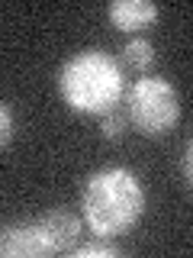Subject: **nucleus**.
Listing matches in <instances>:
<instances>
[{"mask_svg": "<svg viewBox=\"0 0 193 258\" xmlns=\"http://www.w3.org/2000/svg\"><path fill=\"white\" fill-rule=\"evenodd\" d=\"M180 171H183V181H187V187L193 190V139L187 142V149H183V158H180Z\"/></svg>", "mask_w": 193, "mask_h": 258, "instance_id": "11", "label": "nucleus"}, {"mask_svg": "<svg viewBox=\"0 0 193 258\" xmlns=\"http://www.w3.org/2000/svg\"><path fill=\"white\" fill-rule=\"evenodd\" d=\"M107 13L110 23L123 32H142L158 20V7L151 0H113Z\"/></svg>", "mask_w": 193, "mask_h": 258, "instance_id": "5", "label": "nucleus"}, {"mask_svg": "<svg viewBox=\"0 0 193 258\" xmlns=\"http://www.w3.org/2000/svg\"><path fill=\"white\" fill-rule=\"evenodd\" d=\"M119 58H123V64H126L129 71H135V75H145V71L155 64V45H151L148 39H142V36H132V39L123 45Z\"/></svg>", "mask_w": 193, "mask_h": 258, "instance_id": "7", "label": "nucleus"}, {"mask_svg": "<svg viewBox=\"0 0 193 258\" xmlns=\"http://www.w3.org/2000/svg\"><path fill=\"white\" fill-rule=\"evenodd\" d=\"M42 226L55 252H74L80 239V216H74L71 210H48L42 216Z\"/></svg>", "mask_w": 193, "mask_h": 258, "instance_id": "6", "label": "nucleus"}, {"mask_svg": "<svg viewBox=\"0 0 193 258\" xmlns=\"http://www.w3.org/2000/svg\"><path fill=\"white\" fill-rule=\"evenodd\" d=\"M100 133H103V139L107 142H119L126 136V129H129V123H132V119H129V110H126V103L123 107H110L107 113H100Z\"/></svg>", "mask_w": 193, "mask_h": 258, "instance_id": "8", "label": "nucleus"}, {"mask_svg": "<svg viewBox=\"0 0 193 258\" xmlns=\"http://www.w3.org/2000/svg\"><path fill=\"white\" fill-rule=\"evenodd\" d=\"M80 207H84V223L100 239H110L132 229L142 220L145 187L126 168H103V171H93L84 181Z\"/></svg>", "mask_w": 193, "mask_h": 258, "instance_id": "1", "label": "nucleus"}, {"mask_svg": "<svg viewBox=\"0 0 193 258\" xmlns=\"http://www.w3.org/2000/svg\"><path fill=\"white\" fill-rule=\"evenodd\" d=\"M0 255L4 258H42V255H55V248H52V242L45 236L42 220H36V223L4 226Z\"/></svg>", "mask_w": 193, "mask_h": 258, "instance_id": "4", "label": "nucleus"}, {"mask_svg": "<svg viewBox=\"0 0 193 258\" xmlns=\"http://www.w3.org/2000/svg\"><path fill=\"white\" fill-rule=\"evenodd\" d=\"M58 91L64 103H71L77 113H107L116 107L119 97L126 94L123 71L116 68V61L110 55L96 52H77L74 58H68L58 71Z\"/></svg>", "mask_w": 193, "mask_h": 258, "instance_id": "2", "label": "nucleus"}, {"mask_svg": "<svg viewBox=\"0 0 193 258\" xmlns=\"http://www.w3.org/2000/svg\"><path fill=\"white\" fill-rule=\"evenodd\" d=\"M74 255L77 258H116L123 252L113 242H87V245H74Z\"/></svg>", "mask_w": 193, "mask_h": 258, "instance_id": "9", "label": "nucleus"}, {"mask_svg": "<svg viewBox=\"0 0 193 258\" xmlns=\"http://www.w3.org/2000/svg\"><path fill=\"white\" fill-rule=\"evenodd\" d=\"M123 103L132 126L145 136H167L180 119V97L164 78H139L126 87Z\"/></svg>", "mask_w": 193, "mask_h": 258, "instance_id": "3", "label": "nucleus"}, {"mask_svg": "<svg viewBox=\"0 0 193 258\" xmlns=\"http://www.w3.org/2000/svg\"><path fill=\"white\" fill-rule=\"evenodd\" d=\"M0 119H4V133H0V145H10L13 142V113H10V103H4L0 107Z\"/></svg>", "mask_w": 193, "mask_h": 258, "instance_id": "10", "label": "nucleus"}]
</instances>
